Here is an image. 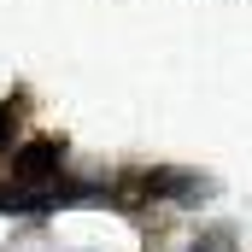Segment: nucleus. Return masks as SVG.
<instances>
[{
    "label": "nucleus",
    "instance_id": "obj_1",
    "mask_svg": "<svg viewBox=\"0 0 252 252\" xmlns=\"http://www.w3.org/2000/svg\"><path fill=\"white\" fill-rule=\"evenodd\" d=\"M59 164H64L59 141H24V147L12 153V182H18L24 193H41L53 176H59Z\"/></svg>",
    "mask_w": 252,
    "mask_h": 252
},
{
    "label": "nucleus",
    "instance_id": "obj_2",
    "mask_svg": "<svg viewBox=\"0 0 252 252\" xmlns=\"http://www.w3.org/2000/svg\"><path fill=\"white\" fill-rule=\"evenodd\" d=\"M188 252H235V229H205Z\"/></svg>",
    "mask_w": 252,
    "mask_h": 252
},
{
    "label": "nucleus",
    "instance_id": "obj_3",
    "mask_svg": "<svg viewBox=\"0 0 252 252\" xmlns=\"http://www.w3.org/2000/svg\"><path fill=\"white\" fill-rule=\"evenodd\" d=\"M12 124H18V106H12V100H6V106H0V147H6V141H12Z\"/></svg>",
    "mask_w": 252,
    "mask_h": 252
}]
</instances>
